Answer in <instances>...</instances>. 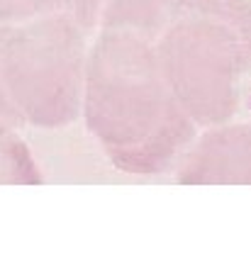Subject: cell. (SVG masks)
<instances>
[{"label":"cell","instance_id":"6da1fadb","mask_svg":"<svg viewBox=\"0 0 251 263\" xmlns=\"http://www.w3.org/2000/svg\"><path fill=\"white\" fill-rule=\"evenodd\" d=\"M81 115L105 156L137 176L168 171L195 137L154 44L124 32H102L88 51Z\"/></svg>","mask_w":251,"mask_h":263},{"label":"cell","instance_id":"7a4b0ae2","mask_svg":"<svg viewBox=\"0 0 251 263\" xmlns=\"http://www.w3.org/2000/svg\"><path fill=\"white\" fill-rule=\"evenodd\" d=\"M85 32L66 17L8 25L0 47L5 85L25 124L56 129L81 115Z\"/></svg>","mask_w":251,"mask_h":263},{"label":"cell","instance_id":"3957f363","mask_svg":"<svg viewBox=\"0 0 251 263\" xmlns=\"http://www.w3.org/2000/svg\"><path fill=\"white\" fill-rule=\"evenodd\" d=\"M154 49L166 83L195 124H222L237 112L239 78L251 66L229 27L200 12L173 8Z\"/></svg>","mask_w":251,"mask_h":263},{"label":"cell","instance_id":"277c9868","mask_svg":"<svg viewBox=\"0 0 251 263\" xmlns=\"http://www.w3.org/2000/svg\"><path fill=\"white\" fill-rule=\"evenodd\" d=\"M183 185H251V124H227L203 134L176 161Z\"/></svg>","mask_w":251,"mask_h":263},{"label":"cell","instance_id":"5b68a950","mask_svg":"<svg viewBox=\"0 0 251 263\" xmlns=\"http://www.w3.org/2000/svg\"><path fill=\"white\" fill-rule=\"evenodd\" d=\"M171 12L173 0H102L98 25L102 32H124L154 44Z\"/></svg>","mask_w":251,"mask_h":263},{"label":"cell","instance_id":"8992f818","mask_svg":"<svg viewBox=\"0 0 251 263\" xmlns=\"http://www.w3.org/2000/svg\"><path fill=\"white\" fill-rule=\"evenodd\" d=\"M102 0H0V22L15 25L37 17H66L85 34L98 25Z\"/></svg>","mask_w":251,"mask_h":263},{"label":"cell","instance_id":"52a82bcc","mask_svg":"<svg viewBox=\"0 0 251 263\" xmlns=\"http://www.w3.org/2000/svg\"><path fill=\"white\" fill-rule=\"evenodd\" d=\"M173 8L200 12L229 27L251 66V0H173Z\"/></svg>","mask_w":251,"mask_h":263},{"label":"cell","instance_id":"ba28073f","mask_svg":"<svg viewBox=\"0 0 251 263\" xmlns=\"http://www.w3.org/2000/svg\"><path fill=\"white\" fill-rule=\"evenodd\" d=\"M42 171L17 129L0 127V185H39Z\"/></svg>","mask_w":251,"mask_h":263},{"label":"cell","instance_id":"9c48e42d","mask_svg":"<svg viewBox=\"0 0 251 263\" xmlns=\"http://www.w3.org/2000/svg\"><path fill=\"white\" fill-rule=\"evenodd\" d=\"M8 32V25L0 22V47H3V37ZM25 124L22 115L17 112V107L12 103V98L8 93V85H5V76H3V64H0V127H12V129H20Z\"/></svg>","mask_w":251,"mask_h":263}]
</instances>
